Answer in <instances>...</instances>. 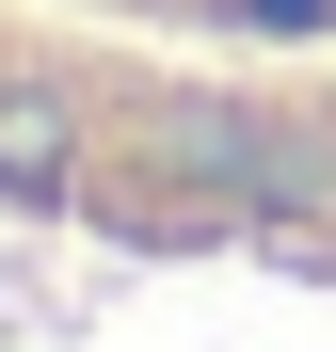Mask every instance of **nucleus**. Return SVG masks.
<instances>
[{"label":"nucleus","instance_id":"1","mask_svg":"<svg viewBox=\"0 0 336 352\" xmlns=\"http://www.w3.org/2000/svg\"><path fill=\"white\" fill-rule=\"evenodd\" d=\"M177 16H208V32H336V0H177Z\"/></svg>","mask_w":336,"mask_h":352}]
</instances>
